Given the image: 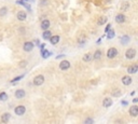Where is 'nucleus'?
<instances>
[{"label":"nucleus","instance_id":"1","mask_svg":"<svg viewBox=\"0 0 138 124\" xmlns=\"http://www.w3.org/2000/svg\"><path fill=\"white\" fill-rule=\"evenodd\" d=\"M43 82H44V77L42 74H39V76L35 77V79H33V84L37 86L43 84Z\"/></svg>","mask_w":138,"mask_h":124},{"label":"nucleus","instance_id":"2","mask_svg":"<svg viewBox=\"0 0 138 124\" xmlns=\"http://www.w3.org/2000/svg\"><path fill=\"white\" fill-rule=\"evenodd\" d=\"M118 55V50L115 48H110L107 52V56L108 58H114L115 56Z\"/></svg>","mask_w":138,"mask_h":124},{"label":"nucleus","instance_id":"3","mask_svg":"<svg viewBox=\"0 0 138 124\" xmlns=\"http://www.w3.org/2000/svg\"><path fill=\"white\" fill-rule=\"evenodd\" d=\"M125 56H126L127 59H133V58L136 56V51L134 50V49H128V50L126 51Z\"/></svg>","mask_w":138,"mask_h":124},{"label":"nucleus","instance_id":"4","mask_svg":"<svg viewBox=\"0 0 138 124\" xmlns=\"http://www.w3.org/2000/svg\"><path fill=\"white\" fill-rule=\"evenodd\" d=\"M14 112H15L17 116H23V114L26 112V108L20 105V106H17L15 109H14Z\"/></svg>","mask_w":138,"mask_h":124},{"label":"nucleus","instance_id":"5","mask_svg":"<svg viewBox=\"0 0 138 124\" xmlns=\"http://www.w3.org/2000/svg\"><path fill=\"white\" fill-rule=\"evenodd\" d=\"M69 67H70V63L68 61H63L59 64V68L61 70H67V69H69Z\"/></svg>","mask_w":138,"mask_h":124},{"label":"nucleus","instance_id":"6","mask_svg":"<svg viewBox=\"0 0 138 124\" xmlns=\"http://www.w3.org/2000/svg\"><path fill=\"white\" fill-rule=\"evenodd\" d=\"M25 95H26V93H25V91L24 90H17V91L15 92V97L16 98H18V99H22V98H24L25 97Z\"/></svg>","mask_w":138,"mask_h":124},{"label":"nucleus","instance_id":"7","mask_svg":"<svg viewBox=\"0 0 138 124\" xmlns=\"http://www.w3.org/2000/svg\"><path fill=\"white\" fill-rule=\"evenodd\" d=\"M130 116H138V107L136 105H134V106H132L130 108Z\"/></svg>","mask_w":138,"mask_h":124},{"label":"nucleus","instance_id":"8","mask_svg":"<svg viewBox=\"0 0 138 124\" xmlns=\"http://www.w3.org/2000/svg\"><path fill=\"white\" fill-rule=\"evenodd\" d=\"M115 22L118 24H122L125 22V16H124V14H118V15L115 16Z\"/></svg>","mask_w":138,"mask_h":124},{"label":"nucleus","instance_id":"9","mask_svg":"<svg viewBox=\"0 0 138 124\" xmlns=\"http://www.w3.org/2000/svg\"><path fill=\"white\" fill-rule=\"evenodd\" d=\"M33 43L32 42H25V44H24V51H26V52H30L31 50L33 49Z\"/></svg>","mask_w":138,"mask_h":124},{"label":"nucleus","instance_id":"10","mask_svg":"<svg viewBox=\"0 0 138 124\" xmlns=\"http://www.w3.org/2000/svg\"><path fill=\"white\" fill-rule=\"evenodd\" d=\"M132 81H133V80H132V78H130V76H124L122 78V83L124 84V85H130V84L132 83Z\"/></svg>","mask_w":138,"mask_h":124},{"label":"nucleus","instance_id":"11","mask_svg":"<svg viewBox=\"0 0 138 124\" xmlns=\"http://www.w3.org/2000/svg\"><path fill=\"white\" fill-rule=\"evenodd\" d=\"M26 17H27V13L25 11H20L17 13V20L18 21H25Z\"/></svg>","mask_w":138,"mask_h":124},{"label":"nucleus","instance_id":"12","mask_svg":"<svg viewBox=\"0 0 138 124\" xmlns=\"http://www.w3.org/2000/svg\"><path fill=\"white\" fill-rule=\"evenodd\" d=\"M111 105H112V99L109 98V97L105 98V99H104V101H102V106L106 107V108H109Z\"/></svg>","mask_w":138,"mask_h":124},{"label":"nucleus","instance_id":"13","mask_svg":"<svg viewBox=\"0 0 138 124\" xmlns=\"http://www.w3.org/2000/svg\"><path fill=\"white\" fill-rule=\"evenodd\" d=\"M137 71H138V66L136 64H134V65H132V66H130L127 68V72H130V74H136Z\"/></svg>","mask_w":138,"mask_h":124},{"label":"nucleus","instance_id":"14","mask_svg":"<svg viewBox=\"0 0 138 124\" xmlns=\"http://www.w3.org/2000/svg\"><path fill=\"white\" fill-rule=\"evenodd\" d=\"M59 41V36H51L50 37V42L51 44H57Z\"/></svg>","mask_w":138,"mask_h":124},{"label":"nucleus","instance_id":"15","mask_svg":"<svg viewBox=\"0 0 138 124\" xmlns=\"http://www.w3.org/2000/svg\"><path fill=\"white\" fill-rule=\"evenodd\" d=\"M49 27H50V21H49V20L42 21V23H41V28L45 30V29H48Z\"/></svg>","mask_w":138,"mask_h":124},{"label":"nucleus","instance_id":"16","mask_svg":"<svg viewBox=\"0 0 138 124\" xmlns=\"http://www.w3.org/2000/svg\"><path fill=\"white\" fill-rule=\"evenodd\" d=\"M52 36V33H51V31L50 30H48V29H45V30L42 33V38L43 39H45V40H48V39H50V37Z\"/></svg>","mask_w":138,"mask_h":124},{"label":"nucleus","instance_id":"17","mask_svg":"<svg viewBox=\"0 0 138 124\" xmlns=\"http://www.w3.org/2000/svg\"><path fill=\"white\" fill-rule=\"evenodd\" d=\"M41 54H42V57H43V58H48L50 55H52L51 52H50V51H48V50H45V49L41 50Z\"/></svg>","mask_w":138,"mask_h":124},{"label":"nucleus","instance_id":"18","mask_svg":"<svg viewBox=\"0 0 138 124\" xmlns=\"http://www.w3.org/2000/svg\"><path fill=\"white\" fill-rule=\"evenodd\" d=\"M9 120H10V113H3L2 116H1V121H2L3 123L9 122Z\"/></svg>","mask_w":138,"mask_h":124},{"label":"nucleus","instance_id":"19","mask_svg":"<svg viewBox=\"0 0 138 124\" xmlns=\"http://www.w3.org/2000/svg\"><path fill=\"white\" fill-rule=\"evenodd\" d=\"M101 55H102L101 51H100V50H97V51H96V52L94 53V55H93V58H94V59H99V58L101 57Z\"/></svg>","mask_w":138,"mask_h":124},{"label":"nucleus","instance_id":"20","mask_svg":"<svg viewBox=\"0 0 138 124\" xmlns=\"http://www.w3.org/2000/svg\"><path fill=\"white\" fill-rule=\"evenodd\" d=\"M114 35H115L114 30H113V29H111V28L109 29V31H107V38L108 39H112L113 37H114Z\"/></svg>","mask_w":138,"mask_h":124},{"label":"nucleus","instance_id":"21","mask_svg":"<svg viewBox=\"0 0 138 124\" xmlns=\"http://www.w3.org/2000/svg\"><path fill=\"white\" fill-rule=\"evenodd\" d=\"M106 22H107V17H106V16H101V17L98 18L97 24H98V25H104Z\"/></svg>","mask_w":138,"mask_h":124},{"label":"nucleus","instance_id":"22","mask_svg":"<svg viewBox=\"0 0 138 124\" xmlns=\"http://www.w3.org/2000/svg\"><path fill=\"white\" fill-rule=\"evenodd\" d=\"M92 58H93L92 54H91V53H86V54H84V56H83V61H84V62H89Z\"/></svg>","mask_w":138,"mask_h":124},{"label":"nucleus","instance_id":"23","mask_svg":"<svg viewBox=\"0 0 138 124\" xmlns=\"http://www.w3.org/2000/svg\"><path fill=\"white\" fill-rule=\"evenodd\" d=\"M7 99H8V95H7V93H4V92L0 93V100H1V101H5Z\"/></svg>","mask_w":138,"mask_h":124},{"label":"nucleus","instance_id":"24","mask_svg":"<svg viewBox=\"0 0 138 124\" xmlns=\"http://www.w3.org/2000/svg\"><path fill=\"white\" fill-rule=\"evenodd\" d=\"M128 41H130V37H128V36H124V37L121 38V43H122V44H126Z\"/></svg>","mask_w":138,"mask_h":124},{"label":"nucleus","instance_id":"25","mask_svg":"<svg viewBox=\"0 0 138 124\" xmlns=\"http://www.w3.org/2000/svg\"><path fill=\"white\" fill-rule=\"evenodd\" d=\"M86 42V38H85V37H83V36H82V37H80L79 39H78V43H79V44H84V43Z\"/></svg>","mask_w":138,"mask_h":124},{"label":"nucleus","instance_id":"26","mask_svg":"<svg viewBox=\"0 0 138 124\" xmlns=\"http://www.w3.org/2000/svg\"><path fill=\"white\" fill-rule=\"evenodd\" d=\"M7 11H8V9L7 8H1L0 9V16H3L7 14Z\"/></svg>","mask_w":138,"mask_h":124},{"label":"nucleus","instance_id":"27","mask_svg":"<svg viewBox=\"0 0 138 124\" xmlns=\"http://www.w3.org/2000/svg\"><path fill=\"white\" fill-rule=\"evenodd\" d=\"M84 123L85 124H93V123H94V120H93V119H85L84 120Z\"/></svg>","mask_w":138,"mask_h":124},{"label":"nucleus","instance_id":"28","mask_svg":"<svg viewBox=\"0 0 138 124\" xmlns=\"http://www.w3.org/2000/svg\"><path fill=\"white\" fill-rule=\"evenodd\" d=\"M112 96H121V90H118L112 93Z\"/></svg>","mask_w":138,"mask_h":124},{"label":"nucleus","instance_id":"29","mask_svg":"<svg viewBox=\"0 0 138 124\" xmlns=\"http://www.w3.org/2000/svg\"><path fill=\"white\" fill-rule=\"evenodd\" d=\"M23 77H24V76H20V77H17V78H14V79H13V80H12L11 82H12V83H15V82L20 81V80L22 78H23Z\"/></svg>","mask_w":138,"mask_h":124},{"label":"nucleus","instance_id":"30","mask_svg":"<svg viewBox=\"0 0 138 124\" xmlns=\"http://www.w3.org/2000/svg\"><path fill=\"white\" fill-rule=\"evenodd\" d=\"M48 2H49L48 0H41V1H40L41 5H46V4H48Z\"/></svg>","mask_w":138,"mask_h":124},{"label":"nucleus","instance_id":"31","mask_svg":"<svg viewBox=\"0 0 138 124\" xmlns=\"http://www.w3.org/2000/svg\"><path fill=\"white\" fill-rule=\"evenodd\" d=\"M110 28H111V25H110V24H108L107 26H106V29H105V31L106 33H107V31H109V29Z\"/></svg>","mask_w":138,"mask_h":124},{"label":"nucleus","instance_id":"32","mask_svg":"<svg viewBox=\"0 0 138 124\" xmlns=\"http://www.w3.org/2000/svg\"><path fill=\"white\" fill-rule=\"evenodd\" d=\"M44 46H45V44H41V45H40V49H41V50H43Z\"/></svg>","mask_w":138,"mask_h":124},{"label":"nucleus","instance_id":"33","mask_svg":"<svg viewBox=\"0 0 138 124\" xmlns=\"http://www.w3.org/2000/svg\"><path fill=\"white\" fill-rule=\"evenodd\" d=\"M133 101H134V103H137L138 99H137V98H134V99H133Z\"/></svg>","mask_w":138,"mask_h":124}]
</instances>
